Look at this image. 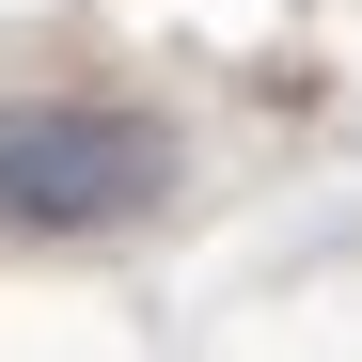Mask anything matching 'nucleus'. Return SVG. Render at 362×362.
<instances>
[{
    "label": "nucleus",
    "mask_w": 362,
    "mask_h": 362,
    "mask_svg": "<svg viewBox=\"0 0 362 362\" xmlns=\"http://www.w3.org/2000/svg\"><path fill=\"white\" fill-rule=\"evenodd\" d=\"M173 189V142L142 110H95V95H32L0 110V221L16 236H110Z\"/></svg>",
    "instance_id": "1"
}]
</instances>
